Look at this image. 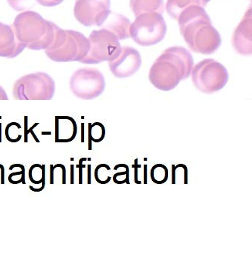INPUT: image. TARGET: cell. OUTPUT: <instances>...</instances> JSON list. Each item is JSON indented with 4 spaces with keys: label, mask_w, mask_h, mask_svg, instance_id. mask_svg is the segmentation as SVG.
<instances>
[{
    "label": "cell",
    "mask_w": 252,
    "mask_h": 253,
    "mask_svg": "<svg viewBox=\"0 0 252 253\" xmlns=\"http://www.w3.org/2000/svg\"><path fill=\"white\" fill-rule=\"evenodd\" d=\"M252 6H249L241 22L233 33L232 44L239 55H252Z\"/></svg>",
    "instance_id": "7c38bea8"
},
{
    "label": "cell",
    "mask_w": 252,
    "mask_h": 253,
    "mask_svg": "<svg viewBox=\"0 0 252 253\" xmlns=\"http://www.w3.org/2000/svg\"><path fill=\"white\" fill-rule=\"evenodd\" d=\"M89 39L82 33L55 25L53 41L45 51L54 62H80L89 53Z\"/></svg>",
    "instance_id": "277c9868"
},
{
    "label": "cell",
    "mask_w": 252,
    "mask_h": 253,
    "mask_svg": "<svg viewBox=\"0 0 252 253\" xmlns=\"http://www.w3.org/2000/svg\"><path fill=\"white\" fill-rule=\"evenodd\" d=\"M129 167L126 168L125 170L123 171H120L114 174L113 176V181L114 183H117V184H123V183L127 182L128 184H129Z\"/></svg>",
    "instance_id": "484cf974"
},
{
    "label": "cell",
    "mask_w": 252,
    "mask_h": 253,
    "mask_svg": "<svg viewBox=\"0 0 252 253\" xmlns=\"http://www.w3.org/2000/svg\"><path fill=\"white\" fill-rule=\"evenodd\" d=\"M193 58L181 46H173L164 51L152 65L149 79L159 90H173L183 80L189 78L193 69Z\"/></svg>",
    "instance_id": "7a4b0ae2"
},
{
    "label": "cell",
    "mask_w": 252,
    "mask_h": 253,
    "mask_svg": "<svg viewBox=\"0 0 252 253\" xmlns=\"http://www.w3.org/2000/svg\"><path fill=\"white\" fill-rule=\"evenodd\" d=\"M50 184L66 183V169L62 164L50 165Z\"/></svg>",
    "instance_id": "ffe728a7"
},
{
    "label": "cell",
    "mask_w": 252,
    "mask_h": 253,
    "mask_svg": "<svg viewBox=\"0 0 252 253\" xmlns=\"http://www.w3.org/2000/svg\"><path fill=\"white\" fill-rule=\"evenodd\" d=\"M177 20L180 33L191 51L211 55L219 49L221 37L203 7H189L182 11Z\"/></svg>",
    "instance_id": "6da1fadb"
},
{
    "label": "cell",
    "mask_w": 252,
    "mask_h": 253,
    "mask_svg": "<svg viewBox=\"0 0 252 253\" xmlns=\"http://www.w3.org/2000/svg\"><path fill=\"white\" fill-rule=\"evenodd\" d=\"M52 132H41V135H51Z\"/></svg>",
    "instance_id": "74e56055"
},
{
    "label": "cell",
    "mask_w": 252,
    "mask_h": 253,
    "mask_svg": "<svg viewBox=\"0 0 252 253\" xmlns=\"http://www.w3.org/2000/svg\"><path fill=\"white\" fill-rule=\"evenodd\" d=\"M191 75L195 87L207 94L221 90L229 81V74L224 65L212 59H204L196 64Z\"/></svg>",
    "instance_id": "5b68a950"
},
{
    "label": "cell",
    "mask_w": 252,
    "mask_h": 253,
    "mask_svg": "<svg viewBox=\"0 0 252 253\" xmlns=\"http://www.w3.org/2000/svg\"><path fill=\"white\" fill-rule=\"evenodd\" d=\"M53 79L44 72L29 74L17 81L14 93L17 99H49L53 96Z\"/></svg>",
    "instance_id": "52a82bcc"
},
{
    "label": "cell",
    "mask_w": 252,
    "mask_h": 253,
    "mask_svg": "<svg viewBox=\"0 0 252 253\" xmlns=\"http://www.w3.org/2000/svg\"><path fill=\"white\" fill-rule=\"evenodd\" d=\"M8 181L11 184H18V183H24L25 184V167L23 165L19 164L18 170L11 173L8 176Z\"/></svg>",
    "instance_id": "d4e9b609"
},
{
    "label": "cell",
    "mask_w": 252,
    "mask_h": 253,
    "mask_svg": "<svg viewBox=\"0 0 252 253\" xmlns=\"http://www.w3.org/2000/svg\"><path fill=\"white\" fill-rule=\"evenodd\" d=\"M28 116H25V143H28V134H29V133H31V135H32L33 137H34L36 143H40V140H38V136H36L35 133L33 131L34 128H35L36 126L39 125V122H36V123H34V125H33V126H31V128L28 129Z\"/></svg>",
    "instance_id": "4316f807"
},
{
    "label": "cell",
    "mask_w": 252,
    "mask_h": 253,
    "mask_svg": "<svg viewBox=\"0 0 252 253\" xmlns=\"http://www.w3.org/2000/svg\"><path fill=\"white\" fill-rule=\"evenodd\" d=\"M141 65L140 53L130 46L121 47L113 59L109 61V69L112 75L118 78L132 76L139 70Z\"/></svg>",
    "instance_id": "8fae6325"
},
{
    "label": "cell",
    "mask_w": 252,
    "mask_h": 253,
    "mask_svg": "<svg viewBox=\"0 0 252 253\" xmlns=\"http://www.w3.org/2000/svg\"><path fill=\"white\" fill-rule=\"evenodd\" d=\"M43 167V177H42V183H41V187H39V188H34V187H31L30 186L29 188L30 190H32L34 192H41L42 190H43V189L45 188V165H43L42 166Z\"/></svg>",
    "instance_id": "4dcf8cb0"
},
{
    "label": "cell",
    "mask_w": 252,
    "mask_h": 253,
    "mask_svg": "<svg viewBox=\"0 0 252 253\" xmlns=\"http://www.w3.org/2000/svg\"><path fill=\"white\" fill-rule=\"evenodd\" d=\"M25 48L27 45L18 41L12 27L0 22V57L13 59Z\"/></svg>",
    "instance_id": "4fadbf2b"
},
{
    "label": "cell",
    "mask_w": 252,
    "mask_h": 253,
    "mask_svg": "<svg viewBox=\"0 0 252 253\" xmlns=\"http://www.w3.org/2000/svg\"><path fill=\"white\" fill-rule=\"evenodd\" d=\"M110 7V0H76L74 15L84 26L101 27L112 12Z\"/></svg>",
    "instance_id": "30bf717a"
},
{
    "label": "cell",
    "mask_w": 252,
    "mask_h": 253,
    "mask_svg": "<svg viewBox=\"0 0 252 253\" xmlns=\"http://www.w3.org/2000/svg\"><path fill=\"white\" fill-rule=\"evenodd\" d=\"M172 183L176 184L178 182L188 184L189 183V171L186 165L178 164L172 166Z\"/></svg>",
    "instance_id": "44dd1931"
},
{
    "label": "cell",
    "mask_w": 252,
    "mask_h": 253,
    "mask_svg": "<svg viewBox=\"0 0 252 253\" xmlns=\"http://www.w3.org/2000/svg\"><path fill=\"white\" fill-rule=\"evenodd\" d=\"M5 183V169L2 165L0 164V184Z\"/></svg>",
    "instance_id": "d6a6232c"
},
{
    "label": "cell",
    "mask_w": 252,
    "mask_h": 253,
    "mask_svg": "<svg viewBox=\"0 0 252 253\" xmlns=\"http://www.w3.org/2000/svg\"><path fill=\"white\" fill-rule=\"evenodd\" d=\"M74 166L73 165H71V184H74L75 183V180H74Z\"/></svg>",
    "instance_id": "836d02e7"
},
{
    "label": "cell",
    "mask_w": 252,
    "mask_h": 253,
    "mask_svg": "<svg viewBox=\"0 0 252 253\" xmlns=\"http://www.w3.org/2000/svg\"><path fill=\"white\" fill-rule=\"evenodd\" d=\"M21 126L17 122H11L5 128V136L7 140L11 143H17L20 141L22 135L21 134Z\"/></svg>",
    "instance_id": "7402d4cb"
},
{
    "label": "cell",
    "mask_w": 252,
    "mask_h": 253,
    "mask_svg": "<svg viewBox=\"0 0 252 253\" xmlns=\"http://www.w3.org/2000/svg\"><path fill=\"white\" fill-rule=\"evenodd\" d=\"M70 86L77 97L90 100L102 94L105 80L102 72L95 68H81L71 76Z\"/></svg>",
    "instance_id": "9c48e42d"
},
{
    "label": "cell",
    "mask_w": 252,
    "mask_h": 253,
    "mask_svg": "<svg viewBox=\"0 0 252 253\" xmlns=\"http://www.w3.org/2000/svg\"><path fill=\"white\" fill-rule=\"evenodd\" d=\"M88 183L91 184V165H88Z\"/></svg>",
    "instance_id": "d590c367"
},
{
    "label": "cell",
    "mask_w": 252,
    "mask_h": 253,
    "mask_svg": "<svg viewBox=\"0 0 252 253\" xmlns=\"http://www.w3.org/2000/svg\"><path fill=\"white\" fill-rule=\"evenodd\" d=\"M38 3L44 7H55L63 2L65 0H36Z\"/></svg>",
    "instance_id": "f1b7e54d"
},
{
    "label": "cell",
    "mask_w": 252,
    "mask_h": 253,
    "mask_svg": "<svg viewBox=\"0 0 252 253\" xmlns=\"http://www.w3.org/2000/svg\"><path fill=\"white\" fill-rule=\"evenodd\" d=\"M104 28L113 33L119 40L129 38L131 22L127 18L118 13H112L105 21Z\"/></svg>",
    "instance_id": "9a60e30c"
},
{
    "label": "cell",
    "mask_w": 252,
    "mask_h": 253,
    "mask_svg": "<svg viewBox=\"0 0 252 253\" xmlns=\"http://www.w3.org/2000/svg\"><path fill=\"white\" fill-rule=\"evenodd\" d=\"M78 126L73 118L55 117V143H69L76 137Z\"/></svg>",
    "instance_id": "5bb4252c"
},
{
    "label": "cell",
    "mask_w": 252,
    "mask_h": 253,
    "mask_svg": "<svg viewBox=\"0 0 252 253\" xmlns=\"http://www.w3.org/2000/svg\"><path fill=\"white\" fill-rule=\"evenodd\" d=\"M88 39L90 47L87 55L80 61L83 64L95 65L105 61L109 62L113 59L122 47L118 38L105 28L99 31L94 30Z\"/></svg>",
    "instance_id": "ba28073f"
},
{
    "label": "cell",
    "mask_w": 252,
    "mask_h": 253,
    "mask_svg": "<svg viewBox=\"0 0 252 253\" xmlns=\"http://www.w3.org/2000/svg\"><path fill=\"white\" fill-rule=\"evenodd\" d=\"M55 23L45 20L33 11L17 15L12 28L18 41L31 50H43L52 43L55 35Z\"/></svg>",
    "instance_id": "3957f363"
},
{
    "label": "cell",
    "mask_w": 252,
    "mask_h": 253,
    "mask_svg": "<svg viewBox=\"0 0 252 253\" xmlns=\"http://www.w3.org/2000/svg\"><path fill=\"white\" fill-rule=\"evenodd\" d=\"M133 167L135 169V178L134 182L136 184H141L142 182L139 180V177H138V169L141 167L140 165L138 164V159H135L134 164L133 165Z\"/></svg>",
    "instance_id": "1f68e13d"
},
{
    "label": "cell",
    "mask_w": 252,
    "mask_h": 253,
    "mask_svg": "<svg viewBox=\"0 0 252 253\" xmlns=\"http://www.w3.org/2000/svg\"><path fill=\"white\" fill-rule=\"evenodd\" d=\"M130 8L136 17L149 12L162 15L165 5L163 0H130Z\"/></svg>",
    "instance_id": "2e32d148"
},
{
    "label": "cell",
    "mask_w": 252,
    "mask_h": 253,
    "mask_svg": "<svg viewBox=\"0 0 252 253\" xmlns=\"http://www.w3.org/2000/svg\"><path fill=\"white\" fill-rule=\"evenodd\" d=\"M105 136V127L101 122L89 123V150H92V141L100 143Z\"/></svg>",
    "instance_id": "ac0fdd59"
},
{
    "label": "cell",
    "mask_w": 252,
    "mask_h": 253,
    "mask_svg": "<svg viewBox=\"0 0 252 253\" xmlns=\"http://www.w3.org/2000/svg\"><path fill=\"white\" fill-rule=\"evenodd\" d=\"M111 170L110 166L106 164H100L95 168V180L100 184H106L111 180V177L109 175V172Z\"/></svg>",
    "instance_id": "603a6c76"
},
{
    "label": "cell",
    "mask_w": 252,
    "mask_h": 253,
    "mask_svg": "<svg viewBox=\"0 0 252 253\" xmlns=\"http://www.w3.org/2000/svg\"><path fill=\"white\" fill-rule=\"evenodd\" d=\"M87 159L86 158H82V159H80L79 160V164L77 165L76 167L79 169V183L80 184H82L83 183V168H86V165H82L83 162L84 161H86Z\"/></svg>",
    "instance_id": "f546056e"
},
{
    "label": "cell",
    "mask_w": 252,
    "mask_h": 253,
    "mask_svg": "<svg viewBox=\"0 0 252 253\" xmlns=\"http://www.w3.org/2000/svg\"><path fill=\"white\" fill-rule=\"evenodd\" d=\"M210 0H168L166 3V11L168 15L177 20L182 11L193 5L205 7Z\"/></svg>",
    "instance_id": "e0dca14e"
},
{
    "label": "cell",
    "mask_w": 252,
    "mask_h": 253,
    "mask_svg": "<svg viewBox=\"0 0 252 253\" xmlns=\"http://www.w3.org/2000/svg\"><path fill=\"white\" fill-rule=\"evenodd\" d=\"M84 123L81 124V143H84Z\"/></svg>",
    "instance_id": "e575fe53"
},
{
    "label": "cell",
    "mask_w": 252,
    "mask_h": 253,
    "mask_svg": "<svg viewBox=\"0 0 252 253\" xmlns=\"http://www.w3.org/2000/svg\"><path fill=\"white\" fill-rule=\"evenodd\" d=\"M28 175L31 183L34 184H41L43 177V167L40 164L33 165L30 168Z\"/></svg>",
    "instance_id": "cb8c5ba5"
},
{
    "label": "cell",
    "mask_w": 252,
    "mask_h": 253,
    "mask_svg": "<svg viewBox=\"0 0 252 253\" xmlns=\"http://www.w3.org/2000/svg\"><path fill=\"white\" fill-rule=\"evenodd\" d=\"M28 1L29 0H8V2L10 6L13 8V9L16 10L18 11H21L29 8L27 5Z\"/></svg>",
    "instance_id": "83f0119b"
},
{
    "label": "cell",
    "mask_w": 252,
    "mask_h": 253,
    "mask_svg": "<svg viewBox=\"0 0 252 253\" xmlns=\"http://www.w3.org/2000/svg\"><path fill=\"white\" fill-rule=\"evenodd\" d=\"M151 179L156 184L166 183L169 176L168 168L163 164H156L152 166L150 173Z\"/></svg>",
    "instance_id": "d6986e66"
},
{
    "label": "cell",
    "mask_w": 252,
    "mask_h": 253,
    "mask_svg": "<svg viewBox=\"0 0 252 253\" xmlns=\"http://www.w3.org/2000/svg\"><path fill=\"white\" fill-rule=\"evenodd\" d=\"M166 32L165 19L157 12L138 15L129 28V36L141 46L156 45L165 38Z\"/></svg>",
    "instance_id": "8992f818"
},
{
    "label": "cell",
    "mask_w": 252,
    "mask_h": 253,
    "mask_svg": "<svg viewBox=\"0 0 252 253\" xmlns=\"http://www.w3.org/2000/svg\"><path fill=\"white\" fill-rule=\"evenodd\" d=\"M0 143H2V123H0Z\"/></svg>",
    "instance_id": "8d00e7d4"
}]
</instances>
